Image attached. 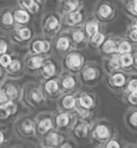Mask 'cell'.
Segmentation results:
<instances>
[{
	"instance_id": "obj_2",
	"label": "cell",
	"mask_w": 137,
	"mask_h": 148,
	"mask_svg": "<svg viewBox=\"0 0 137 148\" xmlns=\"http://www.w3.org/2000/svg\"><path fill=\"white\" fill-rule=\"evenodd\" d=\"M22 99L26 105L31 106V108H37V106L43 105L46 98L43 95L41 84H37L36 82H28L23 87Z\"/></svg>"
},
{
	"instance_id": "obj_38",
	"label": "cell",
	"mask_w": 137,
	"mask_h": 148,
	"mask_svg": "<svg viewBox=\"0 0 137 148\" xmlns=\"http://www.w3.org/2000/svg\"><path fill=\"white\" fill-rule=\"evenodd\" d=\"M131 62H132V58L130 54H123L121 57V64L123 66H129Z\"/></svg>"
},
{
	"instance_id": "obj_19",
	"label": "cell",
	"mask_w": 137,
	"mask_h": 148,
	"mask_svg": "<svg viewBox=\"0 0 137 148\" xmlns=\"http://www.w3.org/2000/svg\"><path fill=\"white\" fill-rule=\"evenodd\" d=\"M70 46H71V42H70L68 37H66V36L62 35L55 40V47L58 52H65L70 49Z\"/></svg>"
},
{
	"instance_id": "obj_32",
	"label": "cell",
	"mask_w": 137,
	"mask_h": 148,
	"mask_svg": "<svg viewBox=\"0 0 137 148\" xmlns=\"http://www.w3.org/2000/svg\"><path fill=\"white\" fill-rule=\"evenodd\" d=\"M95 136L96 138H100V139H103L106 136H108V130L106 126H98L96 130H95Z\"/></svg>"
},
{
	"instance_id": "obj_29",
	"label": "cell",
	"mask_w": 137,
	"mask_h": 148,
	"mask_svg": "<svg viewBox=\"0 0 137 148\" xmlns=\"http://www.w3.org/2000/svg\"><path fill=\"white\" fill-rule=\"evenodd\" d=\"M79 104H80L82 108L88 109V108H91V106L93 105V99H92V97H89L88 95H82V96L79 98Z\"/></svg>"
},
{
	"instance_id": "obj_41",
	"label": "cell",
	"mask_w": 137,
	"mask_h": 148,
	"mask_svg": "<svg viewBox=\"0 0 137 148\" xmlns=\"http://www.w3.org/2000/svg\"><path fill=\"white\" fill-rule=\"evenodd\" d=\"M129 99H130V102H131V103L136 104V103H137V92H132V94L130 95Z\"/></svg>"
},
{
	"instance_id": "obj_23",
	"label": "cell",
	"mask_w": 137,
	"mask_h": 148,
	"mask_svg": "<svg viewBox=\"0 0 137 148\" xmlns=\"http://www.w3.org/2000/svg\"><path fill=\"white\" fill-rule=\"evenodd\" d=\"M9 141V134L5 125H0V148H3Z\"/></svg>"
},
{
	"instance_id": "obj_17",
	"label": "cell",
	"mask_w": 137,
	"mask_h": 148,
	"mask_svg": "<svg viewBox=\"0 0 137 148\" xmlns=\"http://www.w3.org/2000/svg\"><path fill=\"white\" fill-rule=\"evenodd\" d=\"M19 6L28 10L31 15L37 14L41 8V0H17Z\"/></svg>"
},
{
	"instance_id": "obj_4",
	"label": "cell",
	"mask_w": 137,
	"mask_h": 148,
	"mask_svg": "<svg viewBox=\"0 0 137 148\" xmlns=\"http://www.w3.org/2000/svg\"><path fill=\"white\" fill-rule=\"evenodd\" d=\"M34 38V30L28 25H16L14 30L9 32V40L14 44L24 46Z\"/></svg>"
},
{
	"instance_id": "obj_22",
	"label": "cell",
	"mask_w": 137,
	"mask_h": 148,
	"mask_svg": "<svg viewBox=\"0 0 137 148\" xmlns=\"http://www.w3.org/2000/svg\"><path fill=\"white\" fill-rule=\"evenodd\" d=\"M75 97L72 96V95H65L63 96V98L60 99V106L64 109V110H72L74 109L75 106Z\"/></svg>"
},
{
	"instance_id": "obj_36",
	"label": "cell",
	"mask_w": 137,
	"mask_h": 148,
	"mask_svg": "<svg viewBox=\"0 0 137 148\" xmlns=\"http://www.w3.org/2000/svg\"><path fill=\"white\" fill-rule=\"evenodd\" d=\"M124 81H125V79H124V76L122 74H116L113 77V82H114L115 86H122L124 83Z\"/></svg>"
},
{
	"instance_id": "obj_33",
	"label": "cell",
	"mask_w": 137,
	"mask_h": 148,
	"mask_svg": "<svg viewBox=\"0 0 137 148\" xmlns=\"http://www.w3.org/2000/svg\"><path fill=\"white\" fill-rule=\"evenodd\" d=\"M100 14H101V16H103V17H107V16H109L110 15V13H111V8L108 6V5H104V6H101V8H100Z\"/></svg>"
},
{
	"instance_id": "obj_11",
	"label": "cell",
	"mask_w": 137,
	"mask_h": 148,
	"mask_svg": "<svg viewBox=\"0 0 137 148\" xmlns=\"http://www.w3.org/2000/svg\"><path fill=\"white\" fill-rule=\"evenodd\" d=\"M5 72H6V76H8V77H12V79L21 77L26 72L23 60H21L20 58H15L14 57L12 62L9 64V66L5 69Z\"/></svg>"
},
{
	"instance_id": "obj_50",
	"label": "cell",
	"mask_w": 137,
	"mask_h": 148,
	"mask_svg": "<svg viewBox=\"0 0 137 148\" xmlns=\"http://www.w3.org/2000/svg\"><path fill=\"white\" fill-rule=\"evenodd\" d=\"M13 148H23V147H21V146H15V147H13Z\"/></svg>"
},
{
	"instance_id": "obj_46",
	"label": "cell",
	"mask_w": 137,
	"mask_h": 148,
	"mask_svg": "<svg viewBox=\"0 0 137 148\" xmlns=\"http://www.w3.org/2000/svg\"><path fill=\"white\" fill-rule=\"evenodd\" d=\"M111 66L113 67H118V61H117V57H114L111 60Z\"/></svg>"
},
{
	"instance_id": "obj_12",
	"label": "cell",
	"mask_w": 137,
	"mask_h": 148,
	"mask_svg": "<svg viewBox=\"0 0 137 148\" xmlns=\"http://www.w3.org/2000/svg\"><path fill=\"white\" fill-rule=\"evenodd\" d=\"M41 89L43 91V95L46 97H55L60 89L59 82L58 80L51 77V79H46L41 83Z\"/></svg>"
},
{
	"instance_id": "obj_13",
	"label": "cell",
	"mask_w": 137,
	"mask_h": 148,
	"mask_svg": "<svg viewBox=\"0 0 137 148\" xmlns=\"http://www.w3.org/2000/svg\"><path fill=\"white\" fill-rule=\"evenodd\" d=\"M39 73V76L43 79V80H46V79H51L56 75L57 73V66L55 64V61L52 59H49V58H45L41 69L38 71Z\"/></svg>"
},
{
	"instance_id": "obj_24",
	"label": "cell",
	"mask_w": 137,
	"mask_h": 148,
	"mask_svg": "<svg viewBox=\"0 0 137 148\" xmlns=\"http://www.w3.org/2000/svg\"><path fill=\"white\" fill-rule=\"evenodd\" d=\"M87 131H88V127H87V124L86 123H79L75 127H74V134L78 136V138H84L86 134H87Z\"/></svg>"
},
{
	"instance_id": "obj_27",
	"label": "cell",
	"mask_w": 137,
	"mask_h": 148,
	"mask_svg": "<svg viewBox=\"0 0 137 148\" xmlns=\"http://www.w3.org/2000/svg\"><path fill=\"white\" fill-rule=\"evenodd\" d=\"M13 56L8 52V53H5V54H2V56H0V66L3 68V69H6L8 66H9V64L12 62V60H13Z\"/></svg>"
},
{
	"instance_id": "obj_47",
	"label": "cell",
	"mask_w": 137,
	"mask_h": 148,
	"mask_svg": "<svg viewBox=\"0 0 137 148\" xmlns=\"http://www.w3.org/2000/svg\"><path fill=\"white\" fill-rule=\"evenodd\" d=\"M130 37H131V39L132 40H136L137 42V31L135 30V31H132L131 32V35H130Z\"/></svg>"
},
{
	"instance_id": "obj_52",
	"label": "cell",
	"mask_w": 137,
	"mask_h": 148,
	"mask_svg": "<svg viewBox=\"0 0 137 148\" xmlns=\"http://www.w3.org/2000/svg\"><path fill=\"white\" fill-rule=\"evenodd\" d=\"M41 148H48V147H45V146H43V147H41Z\"/></svg>"
},
{
	"instance_id": "obj_15",
	"label": "cell",
	"mask_w": 137,
	"mask_h": 148,
	"mask_svg": "<svg viewBox=\"0 0 137 148\" xmlns=\"http://www.w3.org/2000/svg\"><path fill=\"white\" fill-rule=\"evenodd\" d=\"M64 64H65V67L67 69H70V71H78L82 66L84 59H82V57L79 53L72 52V53H68L66 56V58L64 60Z\"/></svg>"
},
{
	"instance_id": "obj_21",
	"label": "cell",
	"mask_w": 137,
	"mask_h": 148,
	"mask_svg": "<svg viewBox=\"0 0 137 148\" xmlns=\"http://www.w3.org/2000/svg\"><path fill=\"white\" fill-rule=\"evenodd\" d=\"M59 86L63 90H72L75 87V79L72 75H64L59 81Z\"/></svg>"
},
{
	"instance_id": "obj_35",
	"label": "cell",
	"mask_w": 137,
	"mask_h": 148,
	"mask_svg": "<svg viewBox=\"0 0 137 148\" xmlns=\"http://www.w3.org/2000/svg\"><path fill=\"white\" fill-rule=\"evenodd\" d=\"M103 50H104L106 52H114V51L116 50V45H115L114 42L108 40V42L103 45Z\"/></svg>"
},
{
	"instance_id": "obj_10",
	"label": "cell",
	"mask_w": 137,
	"mask_h": 148,
	"mask_svg": "<svg viewBox=\"0 0 137 148\" xmlns=\"http://www.w3.org/2000/svg\"><path fill=\"white\" fill-rule=\"evenodd\" d=\"M16 27L13 10L10 8H3L0 10V29L6 32H10Z\"/></svg>"
},
{
	"instance_id": "obj_20",
	"label": "cell",
	"mask_w": 137,
	"mask_h": 148,
	"mask_svg": "<svg viewBox=\"0 0 137 148\" xmlns=\"http://www.w3.org/2000/svg\"><path fill=\"white\" fill-rule=\"evenodd\" d=\"M82 20V15L79 10H73V12H70L67 13L66 17H65V23L67 25H77L81 22Z\"/></svg>"
},
{
	"instance_id": "obj_9",
	"label": "cell",
	"mask_w": 137,
	"mask_h": 148,
	"mask_svg": "<svg viewBox=\"0 0 137 148\" xmlns=\"http://www.w3.org/2000/svg\"><path fill=\"white\" fill-rule=\"evenodd\" d=\"M45 60V57L43 56H37V54H31V53H28L24 59H23V64H24V69L27 73L29 74H35L37 73L43 62Z\"/></svg>"
},
{
	"instance_id": "obj_30",
	"label": "cell",
	"mask_w": 137,
	"mask_h": 148,
	"mask_svg": "<svg viewBox=\"0 0 137 148\" xmlns=\"http://www.w3.org/2000/svg\"><path fill=\"white\" fill-rule=\"evenodd\" d=\"M98 30H99V27L95 22H88L86 24V32L89 37H93L98 32Z\"/></svg>"
},
{
	"instance_id": "obj_14",
	"label": "cell",
	"mask_w": 137,
	"mask_h": 148,
	"mask_svg": "<svg viewBox=\"0 0 137 148\" xmlns=\"http://www.w3.org/2000/svg\"><path fill=\"white\" fill-rule=\"evenodd\" d=\"M63 141V136L57 132L51 130L50 132H48L45 135L42 136V142L43 146L48 147V148H57Z\"/></svg>"
},
{
	"instance_id": "obj_44",
	"label": "cell",
	"mask_w": 137,
	"mask_h": 148,
	"mask_svg": "<svg viewBox=\"0 0 137 148\" xmlns=\"http://www.w3.org/2000/svg\"><path fill=\"white\" fill-rule=\"evenodd\" d=\"M130 121H131L134 125H137V112H135V113L131 116V118H130Z\"/></svg>"
},
{
	"instance_id": "obj_40",
	"label": "cell",
	"mask_w": 137,
	"mask_h": 148,
	"mask_svg": "<svg viewBox=\"0 0 137 148\" xmlns=\"http://www.w3.org/2000/svg\"><path fill=\"white\" fill-rule=\"evenodd\" d=\"M128 89H129L130 91H132V92H137V81H136V80L131 81V82L129 83V86H128Z\"/></svg>"
},
{
	"instance_id": "obj_39",
	"label": "cell",
	"mask_w": 137,
	"mask_h": 148,
	"mask_svg": "<svg viewBox=\"0 0 137 148\" xmlns=\"http://www.w3.org/2000/svg\"><path fill=\"white\" fill-rule=\"evenodd\" d=\"M7 102H9V99H8L7 95H6V92L0 88V105L5 104V103H7Z\"/></svg>"
},
{
	"instance_id": "obj_31",
	"label": "cell",
	"mask_w": 137,
	"mask_h": 148,
	"mask_svg": "<svg viewBox=\"0 0 137 148\" xmlns=\"http://www.w3.org/2000/svg\"><path fill=\"white\" fill-rule=\"evenodd\" d=\"M71 38H72V42L75 43V44H79L84 40L85 36H84V32L81 30H74L72 31V35H71Z\"/></svg>"
},
{
	"instance_id": "obj_7",
	"label": "cell",
	"mask_w": 137,
	"mask_h": 148,
	"mask_svg": "<svg viewBox=\"0 0 137 148\" xmlns=\"http://www.w3.org/2000/svg\"><path fill=\"white\" fill-rule=\"evenodd\" d=\"M35 125H36V134L38 136L45 135L48 132H50L53 128V119L51 113L49 112H42L35 118Z\"/></svg>"
},
{
	"instance_id": "obj_48",
	"label": "cell",
	"mask_w": 137,
	"mask_h": 148,
	"mask_svg": "<svg viewBox=\"0 0 137 148\" xmlns=\"http://www.w3.org/2000/svg\"><path fill=\"white\" fill-rule=\"evenodd\" d=\"M134 9H135V12L137 13V1L135 2V6H134Z\"/></svg>"
},
{
	"instance_id": "obj_37",
	"label": "cell",
	"mask_w": 137,
	"mask_h": 148,
	"mask_svg": "<svg viewBox=\"0 0 137 148\" xmlns=\"http://www.w3.org/2000/svg\"><path fill=\"white\" fill-rule=\"evenodd\" d=\"M130 44H128L127 42H122L121 44H120V46H118V52L120 53H127V52H129L130 51Z\"/></svg>"
},
{
	"instance_id": "obj_34",
	"label": "cell",
	"mask_w": 137,
	"mask_h": 148,
	"mask_svg": "<svg viewBox=\"0 0 137 148\" xmlns=\"http://www.w3.org/2000/svg\"><path fill=\"white\" fill-rule=\"evenodd\" d=\"M103 35L102 34H99V32H96L93 37H92V42H93V44L94 45H100L102 42H103Z\"/></svg>"
},
{
	"instance_id": "obj_5",
	"label": "cell",
	"mask_w": 137,
	"mask_h": 148,
	"mask_svg": "<svg viewBox=\"0 0 137 148\" xmlns=\"http://www.w3.org/2000/svg\"><path fill=\"white\" fill-rule=\"evenodd\" d=\"M60 29V18L55 13H48L42 20V31L45 36L52 37Z\"/></svg>"
},
{
	"instance_id": "obj_16",
	"label": "cell",
	"mask_w": 137,
	"mask_h": 148,
	"mask_svg": "<svg viewBox=\"0 0 137 148\" xmlns=\"http://www.w3.org/2000/svg\"><path fill=\"white\" fill-rule=\"evenodd\" d=\"M13 15H14L16 25H27L31 20V14L20 6L17 8L13 9Z\"/></svg>"
},
{
	"instance_id": "obj_43",
	"label": "cell",
	"mask_w": 137,
	"mask_h": 148,
	"mask_svg": "<svg viewBox=\"0 0 137 148\" xmlns=\"http://www.w3.org/2000/svg\"><path fill=\"white\" fill-rule=\"evenodd\" d=\"M5 77H6V72H5V69L0 66V83L5 80Z\"/></svg>"
},
{
	"instance_id": "obj_51",
	"label": "cell",
	"mask_w": 137,
	"mask_h": 148,
	"mask_svg": "<svg viewBox=\"0 0 137 148\" xmlns=\"http://www.w3.org/2000/svg\"><path fill=\"white\" fill-rule=\"evenodd\" d=\"M136 65H137V56H136Z\"/></svg>"
},
{
	"instance_id": "obj_1",
	"label": "cell",
	"mask_w": 137,
	"mask_h": 148,
	"mask_svg": "<svg viewBox=\"0 0 137 148\" xmlns=\"http://www.w3.org/2000/svg\"><path fill=\"white\" fill-rule=\"evenodd\" d=\"M14 132L22 140H27V141L34 140L37 136L35 118L28 114L17 118L14 125Z\"/></svg>"
},
{
	"instance_id": "obj_18",
	"label": "cell",
	"mask_w": 137,
	"mask_h": 148,
	"mask_svg": "<svg viewBox=\"0 0 137 148\" xmlns=\"http://www.w3.org/2000/svg\"><path fill=\"white\" fill-rule=\"evenodd\" d=\"M70 121H71V117L68 113L59 112L53 118V126H56L57 128H65L68 126Z\"/></svg>"
},
{
	"instance_id": "obj_6",
	"label": "cell",
	"mask_w": 137,
	"mask_h": 148,
	"mask_svg": "<svg viewBox=\"0 0 137 148\" xmlns=\"http://www.w3.org/2000/svg\"><path fill=\"white\" fill-rule=\"evenodd\" d=\"M51 51V43L43 37H36L30 40L28 44V53L37 56H48Z\"/></svg>"
},
{
	"instance_id": "obj_3",
	"label": "cell",
	"mask_w": 137,
	"mask_h": 148,
	"mask_svg": "<svg viewBox=\"0 0 137 148\" xmlns=\"http://www.w3.org/2000/svg\"><path fill=\"white\" fill-rule=\"evenodd\" d=\"M0 88L6 92L7 97L12 102L19 103L22 99V92H23V87L20 84L17 79H5L0 83Z\"/></svg>"
},
{
	"instance_id": "obj_26",
	"label": "cell",
	"mask_w": 137,
	"mask_h": 148,
	"mask_svg": "<svg viewBox=\"0 0 137 148\" xmlns=\"http://www.w3.org/2000/svg\"><path fill=\"white\" fill-rule=\"evenodd\" d=\"M10 50V40L5 37H0V56L8 53Z\"/></svg>"
},
{
	"instance_id": "obj_49",
	"label": "cell",
	"mask_w": 137,
	"mask_h": 148,
	"mask_svg": "<svg viewBox=\"0 0 137 148\" xmlns=\"http://www.w3.org/2000/svg\"><path fill=\"white\" fill-rule=\"evenodd\" d=\"M134 28H135V29H137V20L134 22Z\"/></svg>"
},
{
	"instance_id": "obj_42",
	"label": "cell",
	"mask_w": 137,
	"mask_h": 148,
	"mask_svg": "<svg viewBox=\"0 0 137 148\" xmlns=\"http://www.w3.org/2000/svg\"><path fill=\"white\" fill-rule=\"evenodd\" d=\"M107 148H120V146H118V143L116 141H110L107 145Z\"/></svg>"
},
{
	"instance_id": "obj_25",
	"label": "cell",
	"mask_w": 137,
	"mask_h": 148,
	"mask_svg": "<svg viewBox=\"0 0 137 148\" xmlns=\"http://www.w3.org/2000/svg\"><path fill=\"white\" fill-rule=\"evenodd\" d=\"M79 7V0H66L64 3V10L66 13L77 10Z\"/></svg>"
},
{
	"instance_id": "obj_28",
	"label": "cell",
	"mask_w": 137,
	"mask_h": 148,
	"mask_svg": "<svg viewBox=\"0 0 137 148\" xmlns=\"http://www.w3.org/2000/svg\"><path fill=\"white\" fill-rule=\"evenodd\" d=\"M96 74H98L94 68H92V67H87V68H85L82 71V77L85 80H93V79H95Z\"/></svg>"
},
{
	"instance_id": "obj_8",
	"label": "cell",
	"mask_w": 137,
	"mask_h": 148,
	"mask_svg": "<svg viewBox=\"0 0 137 148\" xmlns=\"http://www.w3.org/2000/svg\"><path fill=\"white\" fill-rule=\"evenodd\" d=\"M19 112V103L16 102H7L0 105V124L6 125L8 124Z\"/></svg>"
},
{
	"instance_id": "obj_45",
	"label": "cell",
	"mask_w": 137,
	"mask_h": 148,
	"mask_svg": "<svg viewBox=\"0 0 137 148\" xmlns=\"http://www.w3.org/2000/svg\"><path fill=\"white\" fill-rule=\"evenodd\" d=\"M57 148H72V146L70 142H64V143H60Z\"/></svg>"
}]
</instances>
